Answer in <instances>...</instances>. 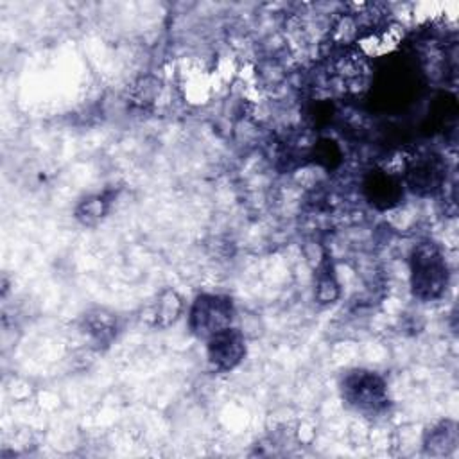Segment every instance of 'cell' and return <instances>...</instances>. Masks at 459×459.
<instances>
[{
	"mask_svg": "<svg viewBox=\"0 0 459 459\" xmlns=\"http://www.w3.org/2000/svg\"><path fill=\"white\" fill-rule=\"evenodd\" d=\"M409 271L412 296L420 301H434L445 294L450 271L443 249L434 240H421L412 247Z\"/></svg>",
	"mask_w": 459,
	"mask_h": 459,
	"instance_id": "1",
	"label": "cell"
},
{
	"mask_svg": "<svg viewBox=\"0 0 459 459\" xmlns=\"http://www.w3.org/2000/svg\"><path fill=\"white\" fill-rule=\"evenodd\" d=\"M339 391L350 409L368 418L385 414L391 405L385 380L371 369L355 368L346 371L341 378Z\"/></svg>",
	"mask_w": 459,
	"mask_h": 459,
	"instance_id": "2",
	"label": "cell"
},
{
	"mask_svg": "<svg viewBox=\"0 0 459 459\" xmlns=\"http://www.w3.org/2000/svg\"><path fill=\"white\" fill-rule=\"evenodd\" d=\"M233 319L235 305L226 294H197L188 310V328L192 335L201 341H206L224 328H230Z\"/></svg>",
	"mask_w": 459,
	"mask_h": 459,
	"instance_id": "3",
	"label": "cell"
},
{
	"mask_svg": "<svg viewBox=\"0 0 459 459\" xmlns=\"http://www.w3.org/2000/svg\"><path fill=\"white\" fill-rule=\"evenodd\" d=\"M446 179V163L436 152H420L409 160L402 183L411 192L425 197L434 195Z\"/></svg>",
	"mask_w": 459,
	"mask_h": 459,
	"instance_id": "4",
	"label": "cell"
},
{
	"mask_svg": "<svg viewBox=\"0 0 459 459\" xmlns=\"http://www.w3.org/2000/svg\"><path fill=\"white\" fill-rule=\"evenodd\" d=\"M246 357L244 333L235 328H224L206 339V359L215 371H231Z\"/></svg>",
	"mask_w": 459,
	"mask_h": 459,
	"instance_id": "5",
	"label": "cell"
},
{
	"mask_svg": "<svg viewBox=\"0 0 459 459\" xmlns=\"http://www.w3.org/2000/svg\"><path fill=\"white\" fill-rule=\"evenodd\" d=\"M368 203L378 210L396 206L403 197L402 178H396L385 170H371L366 174L362 183Z\"/></svg>",
	"mask_w": 459,
	"mask_h": 459,
	"instance_id": "6",
	"label": "cell"
},
{
	"mask_svg": "<svg viewBox=\"0 0 459 459\" xmlns=\"http://www.w3.org/2000/svg\"><path fill=\"white\" fill-rule=\"evenodd\" d=\"M118 328L120 326L117 314L104 307L90 308L81 317V330L86 333V337L97 350L111 346V342L118 335Z\"/></svg>",
	"mask_w": 459,
	"mask_h": 459,
	"instance_id": "7",
	"label": "cell"
},
{
	"mask_svg": "<svg viewBox=\"0 0 459 459\" xmlns=\"http://www.w3.org/2000/svg\"><path fill=\"white\" fill-rule=\"evenodd\" d=\"M183 312V299L174 289H163L156 294L143 312V319L154 328L172 326Z\"/></svg>",
	"mask_w": 459,
	"mask_h": 459,
	"instance_id": "8",
	"label": "cell"
},
{
	"mask_svg": "<svg viewBox=\"0 0 459 459\" xmlns=\"http://www.w3.org/2000/svg\"><path fill=\"white\" fill-rule=\"evenodd\" d=\"M459 443V430L454 420H441L423 436V450L432 457L450 455Z\"/></svg>",
	"mask_w": 459,
	"mask_h": 459,
	"instance_id": "9",
	"label": "cell"
},
{
	"mask_svg": "<svg viewBox=\"0 0 459 459\" xmlns=\"http://www.w3.org/2000/svg\"><path fill=\"white\" fill-rule=\"evenodd\" d=\"M117 192L113 190H106L100 194H91L84 199H81L75 206V219L82 224V226H95L99 224L109 212L111 203L115 199Z\"/></svg>",
	"mask_w": 459,
	"mask_h": 459,
	"instance_id": "10",
	"label": "cell"
},
{
	"mask_svg": "<svg viewBox=\"0 0 459 459\" xmlns=\"http://www.w3.org/2000/svg\"><path fill=\"white\" fill-rule=\"evenodd\" d=\"M339 281L335 278V273H333V265L328 258H325L319 267H317V273H316V299L317 303L321 305H326V303H333L337 298H339Z\"/></svg>",
	"mask_w": 459,
	"mask_h": 459,
	"instance_id": "11",
	"label": "cell"
},
{
	"mask_svg": "<svg viewBox=\"0 0 459 459\" xmlns=\"http://www.w3.org/2000/svg\"><path fill=\"white\" fill-rule=\"evenodd\" d=\"M314 158L317 163L325 165V167H333L335 163H339V158H341V151L339 147L335 145V142L325 138V140H319L316 145H314Z\"/></svg>",
	"mask_w": 459,
	"mask_h": 459,
	"instance_id": "12",
	"label": "cell"
}]
</instances>
